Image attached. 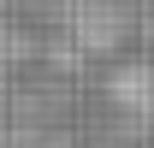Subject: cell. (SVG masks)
Returning <instances> with one entry per match:
<instances>
[{"mask_svg":"<svg viewBox=\"0 0 154 148\" xmlns=\"http://www.w3.org/2000/svg\"><path fill=\"white\" fill-rule=\"evenodd\" d=\"M148 36H154V12H148Z\"/></svg>","mask_w":154,"mask_h":148,"instance_id":"cell-4","label":"cell"},{"mask_svg":"<svg viewBox=\"0 0 154 148\" xmlns=\"http://www.w3.org/2000/svg\"><path fill=\"white\" fill-rule=\"evenodd\" d=\"M65 30L89 54H113L125 42V30H131V18H125L119 0H65Z\"/></svg>","mask_w":154,"mask_h":148,"instance_id":"cell-1","label":"cell"},{"mask_svg":"<svg viewBox=\"0 0 154 148\" xmlns=\"http://www.w3.org/2000/svg\"><path fill=\"white\" fill-rule=\"evenodd\" d=\"M113 101L136 119H148L154 125V59H131V65H119L113 71Z\"/></svg>","mask_w":154,"mask_h":148,"instance_id":"cell-2","label":"cell"},{"mask_svg":"<svg viewBox=\"0 0 154 148\" xmlns=\"http://www.w3.org/2000/svg\"><path fill=\"white\" fill-rule=\"evenodd\" d=\"M18 148H65V142H59V136H48V130H36V136H30V142H18Z\"/></svg>","mask_w":154,"mask_h":148,"instance_id":"cell-3","label":"cell"},{"mask_svg":"<svg viewBox=\"0 0 154 148\" xmlns=\"http://www.w3.org/2000/svg\"><path fill=\"white\" fill-rule=\"evenodd\" d=\"M0 6H6V0H0Z\"/></svg>","mask_w":154,"mask_h":148,"instance_id":"cell-5","label":"cell"}]
</instances>
